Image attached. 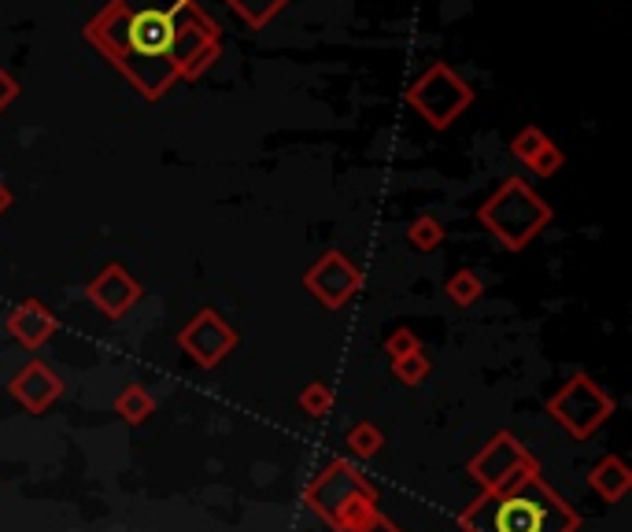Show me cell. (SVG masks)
Masks as SVG:
<instances>
[{"instance_id": "obj_18", "label": "cell", "mask_w": 632, "mask_h": 532, "mask_svg": "<svg viewBox=\"0 0 632 532\" xmlns=\"http://www.w3.org/2000/svg\"><path fill=\"white\" fill-rule=\"evenodd\" d=\"M344 444H348V455L352 459H374L377 451L385 447V433L377 430L374 422H355L352 430H348V436H344Z\"/></svg>"}, {"instance_id": "obj_14", "label": "cell", "mask_w": 632, "mask_h": 532, "mask_svg": "<svg viewBox=\"0 0 632 532\" xmlns=\"http://www.w3.org/2000/svg\"><path fill=\"white\" fill-rule=\"evenodd\" d=\"M589 489L600 495L603 503H622L632 489V470L618 455H603L589 470Z\"/></svg>"}, {"instance_id": "obj_16", "label": "cell", "mask_w": 632, "mask_h": 532, "mask_svg": "<svg viewBox=\"0 0 632 532\" xmlns=\"http://www.w3.org/2000/svg\"><path fill=\"white\" fill-rule=\"evenodd\" d=\"M226 4L248 30H263L267 22L278 19L293 0H226Z\"/></svg>"}, {"instance_id": "obj_20", "label": "cell", "mask_w": 632, "mask_h": 532, "mask_svg": "<svg viewBox=\"0 0 632 532\" xmlns=\"http://www.w3.org/2000/svg\"><path fill=\"white\" fill-rule=\"evenodd\" d=\"M429 374H433V363H429V355H425V352L393 358V377L399 381V385H407V388L422 385V381L429 377Z\"/></svg>"}, {"instance_id": "obj_19", "label": "cell", "mask_w": 632, "mask_h": 532, "mask_svg": "<svg viewBox=\"0 0 632 532\" xmlns=\"http://www.w3.org/2000/svg\"><path fill=\"white\" fill-rule=\"evenodd\" d=\"M444 237H447V234H444L441 218H433V215H418L415 223L407 226V245L415 248V252H425V256L441 248Z\"/></svg>"}, {"instance_id": "obj_17", "label": "cell", "mask_w": 632, "mask_h": 532, "mask_svg": "<svg viewBox=\"0 0 632 532\" xmlns=\"http://www.w3.org/2000/svg\"><path fill=\"white\" fill-rule=\"evenodd\" d=\"M444 296L452 299L455 307H474L481 296H485V282H481L477 270H455L452 277L444 282Z\"/></svg>"}, {"instance_id": "obj_11", "label": "cell", "mask_w": 632, "mask_h": 532, "mask_svg": "<svg viewBox=\"0 0 632 532\" xmlns=\"http://www.w3.org/2000/svg\"><path fill=\"white\" fill-rule=\"evenodd\" d=\"M8 396L16 400L22 411L45 414L56 400L63 396V381H60V374H56L49 363H41V358H30V363L8 381Z\"/></svg>"}, {"instance_id": "obj_12", "label": "cell", "mask_w": 632, "mask_h": 532, "mask_svg": "<svg viewBox=\"0 0 632 532\" xmlns=\"http://www.w3.org/2000/svg\"><path fill=\"white\" fill-rule=\"evenodd\" d=\"M4 326H8V337L19 341L27 352H41L45 344L56 337V329H60V318H56L52 307L41 304V299H22L19 307H11Z\"/></svg>"}, {"instance_id": "obj_15", "label": "cell", "mask_w": 632, "mask_h": 532, "mask_svg": "<svg viewBox=\"0 0 632 532\" xmlns=\"http://www.w3.org/2000/svg\"><path fill=\"white\" fill-rule=\"evenodd\" d=\"M115 414L126 425H145L156 414V396L145 385H126L119 396H115Z\"/></svg>"}, {"instance_id": "obj_8", "label": "cell", "mask_w": 632, "mask_h": 532, "mask_svg": "<svg viewBox=\"0 0 632 532\" xmlns=\"http://www.w3.org/2000/svg\"><path fill=\"white\" fill-rule=\"evenodd\" d=\"M240 344L237 329L218 315L215 307H200L186 326L178 329V352L200 370H215Z\"/></svg>"}, {"instance_id": "obj_22", "label": "cell", "mask_w": 632, "mask_h": 532, "mask_svg": "<svg viewBox=\"0 0 632 532\" xmlns=\"http://www.w3.org/2000/svg\"><path fill=\"white\" fill-rule=\"evenodd\" d=\"M385 352H388V358L415 355V352H422V341H418V333H415V329L399 326V329H393V333H388V337H385Z\"/></svg>"}, {"instance_id": "obj_5", "label": "cell", "mask_w": 632, "mask_h": 532, "mask_svg": "<svg viewBox=\"0 0 632 532\" xmlns=\"http://www.w3.org/2000/svg\"><path fill=\"white\" fill-rule=\"evenodd\" d=\"M404 100L418 119L433 126V130H447V126L463 119V111L474 104V89H470V82L452 63L436 60L407 86Z\"/></svg>"}, {"instance_id": "obj_2", "label": "cell", "mask_w": 632, "mask_h": 532, "mask_svg": "<svg viewBox=\"0 0 632 532\" xmlns=\"http://www.w3.org/2000/svg\"><path fill=\"white\" fill-rule=\"evenodd\" d=\"M463 532H577L581 514L536 473H522L496 492H481L458 514Z\"/></svg>"}, {"instance_id": "obj_7", "label": "cell", "mask_w": 632, "mask_h": 532, "mask_svg": "<svg viewBox=\"0 0 632 532\" xmlns=\"http://www.w3.org/2000/svg\"><path fill=\"white\" fill-rule=\"evenodd\" d=\"M536 470H540V462L529 455V447L514 433H496L474 459L466 462L470 481H474L481 492H496L503 484H511L514 477H522V473H536Z\"/></svg>"}, {"instance_id": "obj_23", "label": "cell", "mask_w": 632, "mask_h": 532, "mask_svg": "<svg viewBox=\"0 0 632 532\" xmlns=\"http://www.w3.org/2000/svg\"><path fill=\"white\" fill-rule=\"evenodd\" d=\"M19 82H16V75H8L4 71V67H0V111H4V108H11V104H16L19 100Z\"/></svg>"}, {"instance_id": "obj_13", "label": "cell", "mask_w": 632, "mask_h": 532, "mask_svg": "<svg viewBox=\"0 0 632 532\" xmlns=\"http://www.w3.org/2000/svg\"><path fill=\"white\" fill-rule=\"evenodd\" d=\"M511 156L522 159V164L533 170L536 178H551L559 175L562 164H566V156H562V148L551 141V137L540 130V126H522L519 134H514L511 141Z\"/></svg>"}, {"instance_id": "obj_4", "label": "cell", "mask_w": 632, "mask_h": 532, "mask_svg": "<svg viewBox=\"0 0 632 532\" xmlns=\"http://www.w3.org/2000/svg\"><path fill=\"white\" fill-rule=\"evenodd\" d=\"M477 223L500 240V248L525 252L555 223V207L529 189L525 178H503L488 200L477 207Z\"/></svg>"}, {"instance_id": "obj_24", "label": "cell", "mask_w": 632, "mask_h": 532, "mask_svg": "<svg viewBox=\"0 0 632 532\" xmlns=\"http://www.w3.org/2000/svg\"><path fill=\"white\" fill-rule=\"evenodd\" d=\"M355 532H407V529H399L396 522H388V518H385L382 511H377V514L371 518V522H363Z\"/></svg>"}, {"instance_id": "obj_6", "label": "cell", "mask_w": 632, "mask_h": 532, "mask_svg": "<svg viewBox=\"0 0 632 532\" xmlns=\"http://www.w3.org/2000/svg\"><path fill=\"white\" fill-rule=\"evenodd\" d=\"M547 414L573 436V441H589V436H595L606 422H611L614 396L592 374L577 370L566 385L547 396Z\"/></svg>"}, {"instance_id": "obj_9", "label": "cell", "mask_w": 632, "mask_h": 532, "mask_svg": "<svg viewBox=\"0 0 632 532\" xmlns=\"http://www.w3.org/2000/svg\"><path fill=\"white\" fill-rule=\"evenodd\" d=\"M304 288L326 311H340V307H348L352 299L363 293V270L348 256H344V252L329 248V252H322V256L312 266H307Z\"/></svg>"}, {"instance_id": "obj_3", "label": "cell", "mask_w": 632, "mask_h": 532, "mask_svg": "<svg viewBox=\"0 0 632 532\" xmlns=\"http://www.w3.org/2000/svg\"><path fill=\"white\" fill-rule=\"evenodd\" d=\"M307 511H315L333 532H355L382 511L374 481L359 473L352 459H329L304 492Z\"/></svg>"}, {"instance_id": "obj_10", "label": "cell", "mask_w": 632, "mask_h": 532, "mask_svg": "<svg viewBox=\"0 0 632 532\" xmlns=\"http://www.w3.org/2000/svg\"><path fill=\"white\" fill-rule=\"evenodd\" d=\"M86 296H89V304L100 311V315L119 322V318L130 315L137 304H141L145 288L122 263H108L105 270H100L93 282L86 285Z\"/></svg>"}, {"instance_id": "obj_25", "label": "cell", "mask_w": 632, "mask_h": 532, "mask_svg": "<svg viewBox=\"0 0 632 532\" xmlns=\"http://www.w3.org/2000/svg\"><path fill=\"white\" fill-rule=\"evenodd\" d=\"M8 207H11V189H8L4 181H0V215H4Z\"/></svg>"}, {"instance_id": "obj_1", "label": "cell", "mask_w": 632, "mask_h": 532, "mask_svg": "<svg viewBox=\"0 0 632 532\" xmlns=\"http://www.w3.org/2000/svg\"><path fill=\"white\" fill-rule=\"evenodd\" d=\"M82 33L145 100L197 82L223 56V30L197 0H108Z\"/></svg>"}, {"instance_id": "obj_21", "label": "cell", "mask_w": 632, "mask_h": 532, "mask_svg": "<svg viewBox=\"0 0 632 532\" xmlns=\"http://www.w3.org/2000/svg\"><path fill=\"white\" fill-rule=\"evenodd\" d=\"M296 403H300V411L307 414V418H326V414L333 411V403H337V396H333V388L326 385V381H312Z\"/></svg>"}]
</instances>
